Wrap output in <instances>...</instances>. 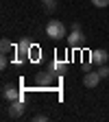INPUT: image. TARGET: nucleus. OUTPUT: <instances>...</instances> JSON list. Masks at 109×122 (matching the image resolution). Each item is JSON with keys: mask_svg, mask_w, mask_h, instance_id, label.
Segmentation results:
<instances>
[{"mask_svg": "<svg viewBox=\"0 0 109 122\" xmlns=\"http://www.w3.org/2000/svg\"><path fill=\"white\" fill-rule=\"evenodd\" d=\"M46 33H48V37H52V39H61V37H66V26L59 20H50L48 24H46Z\"/></svg>", "mask_w": 109, "mask_h": 122, "instance_id": "obj_1", "label": "nucleus"}, {"mask_svg": "<svg viewBox=\"0 0 109 122\" xmlns=\"http://www.w3.org/2000/svg\"><path fill=\"white\" fill-rule=\"evenodd\" d=\"M55 70L52 68H48V70H44V72H39L37 76H35V83L37 85H52L55 83Z\"/></svg>", "mask_w": 109, "mask_h": 122, "instance_id": "obj_2", "label": "nucleus"}, {"mask_svg": "<svg viewBox=\"0 0 109 122\" xmlns=\"http://www.w3.org/2000/svg\"><path fill=\"white\" fill-rule=\"evenodd\" d=\"M68 44L72 46V48H76V46L83 44V33H81V26L79 24H72V33L68 35Z\"/></svg>", "mask_w": 109, "mask_h": 122, "instance_id": "obj_3", "label": "nucleus"}, {"mask_svg": "<svg viewBox=\"0 0 109 122\" xmlns=\"http://www.w3.org/2000/svg\"><path fill=\"white\" fill-rule=\"evenodd\" d=\"M24 109H26V105L22 102V98H18V100H11V102H9V109H7V111H9L11 118H20V116L24 113Z\"/></svg>", "mask_w": 109, "mask_h": 122, "instance_id": "obj_4", "label": "nucleus"}, {"mask_svg": "<svg viewBox=\"0 0 109 122\" xmlns=\"http://www.w3.org/2000/svg\"><path fill=\"white\" fill-rule=\"evenodd\" d=\"M2 98L5 100H18L20 98V89H18V85H13V83H7L5 87H2Z\"/></svg>", "mask_w": 109, "mask_h": 122, "instance_id": "obj_5", "label": "nucleus"}, {"mask_svg": "<svg viewBox=\"0 0 109 122\" xmlns=\"http://www.w3.org/2000/svg\"><path fill=\"white\" fill-rule=\"evenodd\" d=\"M100 79H103V76H100L98 72H85V76H83V85H85L87 89H94V87L100 83Z\"/></svg>", "mask_w": 109, "mask_h": 122, "instance_id": "obj_6", "label": "nucleus"}, {"mask_svg": "<svg viewBox=\"0 0 109 122\" xmlns=\"http://www.w3.org/2000/svg\"><path fill=\"white\" fill-rule=\"evenodd\" d=\"M18 55H20L18 61H24V59L31 55V41H28V39H22V41L18 44Z\"/></svg>", "mask_w": 109, "mask_h": 122, "instance_id": "obj_7", "label": "nucleus"}, {"mask_svg": "<svg viewBox=\"0 0 109 122\" xmlns=\"http://www.w3.org/2000/svg\"><path fill=\"white\" fill-rule=\"evenodd\" d=\"M107 59H109V55H107V50H103V48L92 52V63H96V66H105Z\"/></svg>", "mask_w": 109, "mask_h": 122, "instance_id": "obj_8", "label": "nucleus"}, {"mask_svg": "<svg viewBox=\"0 0 109 122\" xmlns=\"http://www.w3.org/2000/svg\"><path fill=\"white\" fill-rule=\"evenodd\" d=\"M48 68H52L57 74H61V72L66 70V63H63V61H55V63H52V66H48Z\"/></svg>", "mask_w": 109, "mask_h": 122, "instance_id": "obj_9", "label": "nucleus"}, {"mask_svg": "<svg viewBox=\"0 0 109 122\" xmlns=\"http://www.w3.org/2000/svg\"><path fill=\"white\" fill-rule=\"evenodd\" d=\"M0 48H2V55H7V52L13 48V46H11V41H9V39H2V41H0Z\"/></svg>", "mask_w": 109, "mask_h": 122, "instance_id": "obj_10", "label": "nucleus"}, {"mask_svg": "<svg viewBox=\"0 0 109 122\" xmlns=\"http://www.w3.org/2000/svg\"><path fill=\"white\" fill-rule=\"evenodd\" d=\"M98 74L103 76V79H107V76H109V68H107V66H100V68H98Z\"/></svg>", "mask_w": 109, "mask_h": 122, "instance_id": "obj_11", "label": "nucleus"}, {"mask_svg": "<svg viewBox=\"0 0 109 122\" xmlns=\"http://www.w3.org/2000/svg\"><path fill=\"white\" fill-rule=\"evenodd\" d=\"M92 5H94V7H100V9H103V7H107V5H109V0H92Z\"/></svg>", "mask_w": 109, "mask_h": 122, "instance_id": "obj_12", "label": "nucleus"}, {"mask_svg": "<svg viewBox=\"0 0 109 122\" xmlns=\"http://www.w3.org/2000/svg\"><path fill=\"white\" fill-rule=\"evenodd\" d=\"M48 120V116H44V113H37V116H33V122H46Z\"/></svg>", "mask_w": 109, "mask_h": 122, "instance_id": "obj_13", "label": "nucleus"}, {"mask_svg": "<svg viewBox=\"0 0 109 122\" xmlns=\"http://www.w3.org/2000/svg\"><path fill=\"white\" fill-rule=\"evenodd\" d=\"M5 66H7V55L0 57V68H5Z\"/></svg>", "mask_w": 109, "mask_h": 122, "instance_id": "obj_14", "label": "nucleus"}, {"mask_svg": "<svg viewBox=\"0 0 109 122\" xmlns=\"http://www.w3.org/2000/svg\"><path fill=\"white\" fill-rule=\"evenodd\" d=\"M55 9V5H52V0H50V2H46V11H52Z\"/></svg>", "mask_w": 109, "mask_h": 122, "instance_id": "obj_15", "label": "nucleus"}, {"mask_svg": "<svg viewBox=\"0 0 109 122\" xmlns=\"http://www.w3.org/2000/svg\"><path fill=\"white\" fill-rule=\"evenodd\" d=\"M42 2H50V0H42Z\"/></svg>", "mask_w": 109, "mask_h": 122, "instance_id": "obj_16", "label": "nucleus"}]
</instances>
